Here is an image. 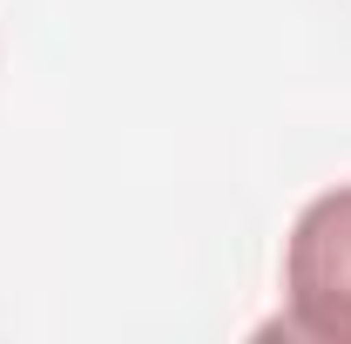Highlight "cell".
Listing matches in <instances>:
<instances>
[{"instance_id":"cell-1","label":"cell","mask_w":351,"mask_h":344,"mask_svg":"<svg viewBox=\"0 0 351 344\" xmlns=\"http://www.w3.org/2000/svg\"><path fill=\"white\" fill-rule=\"evenodd\" d=\"M284 338L351 344V182L311 196L284 243Z\"/></svg>"}]
</instances>
